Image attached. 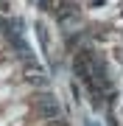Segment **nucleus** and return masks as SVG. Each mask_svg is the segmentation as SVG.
I'll use <instances>...</instances> for the list:
<instances>
[{
  "mask_svg": "<svg viewBox=\"0 0 123 126\" xmlns=\"http://www.w3.org/2000/svg\"><path fill=\"white\" fill-rule=\"evenodd\" d=\"M0 126H73L9 0H0Z\"/></svg>",
  "mask_w": 123,
  "mask_h": 126,
  "instance_id": "nucleus-1",
  "label": "nucleus"
}]
</instances>
